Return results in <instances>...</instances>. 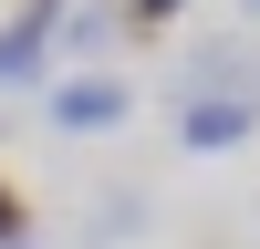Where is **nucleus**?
<instances>
[{
    "mask_svg": "<svg viewBox=\"0 0 260 249\" xmlns=\"http://www.w3.org/2000/svg\"><path fill=\"white\" fill-rule=\"evenodd\" d=\"M250 21H260V0H250Z\"/></svg>",
    "mask_w": 260,
    "mask_h": 249,
    "instance_id": "9",
    "label": "nucleus"
},
{
    "mask_svg": "<svg viewBox=\"0 0 260 249\" xmlns=\"http://www.w3.org/2000/svg\"><path fill=\"white\" fill-rule=\"evenodd\" d=\"M146 228V197H104L94 218H83V249H104V239H136Z\"/></svg>",
    "mask_w": 260,
    "mask_h": 249,
    "instance_id": "5",
    "label": "nucleus"
},
{
    "mask_svg": "<svg viewBox=\"0 0 260 249\" xmlns=\"http://www.w3.org/2000/svg\"><path fill=\"white\" fill-rule=\"evenodd\" d=\"M260 135V94H208V104H177V145L187 156H229V145Z\"/></svg>",
    "mask_w": 260,
    "mask_h": 249,
    "instance_id": "1",
    "label": "nucleus"
},
{
    "mask_svg": "<svg viewBox=\"0 0 260 249\" xmlns=\"http://www.w3.org/2000/svg\"><path fill=\"white\" fill-rule=\"evenodd\" d=\"M21 228H31V208H21V187L0 177V249H21Z\"/></svg>",
    "mask_w": 260,
    "mask_h": 249,
    "instance_id": "8",
    "label": "nucleus"
},
{
    "mask_svg": "<svg viewBox=\"0 0 260 249\" xmlns=\"http://www.w3.org/2000/svg\"><path fill=\"white\" fill-rule=\"evenodd\" d=\"M104 31H125V0H94V11L62 21V42H73V52H104Z\"/></svg>",
    "mask_w": 260,
    "mask_h": 249,
    "instance_id": "6",
    "label": "nucleus"
},
{
    "mask_svg": "<svg viewBox=\"0 0 260 249\" xmlns=\"http://www.w3.org/2000/svg\"><path fill=\"white\" fill-rule=\"evenodd\" d=\"M177 83H187V104H208V94H260V52L240 31L229 42H198V52L177 62Z\"/></svg>",
    "mask_w": 260,
    "mask_h": 249,
    "instance_id": "4",
    "label": "nucleus"
},
{
    "mask_svg": "<svg viewBox=\"0 0 260 249\" xmlns=\"http://www.w3.org/2000/svg\"><path fill=\"white\" fill-rule=\"evenodd\" d=\"M177 11H187V0H125V31H167Z\"/></svg>",
    "mask_w": 260,
    "mask_h": 249,
    "instance_id": "7",
    "label": "nucleus"
},
{
    "mask_svg": "<svg viewBox=\"0 0 260 249\" xmlns=\"http://www.w3.org/2000/svg\"><path fill=\"white\" fill-rule=\"evenodd\" d=\"M62 21H73L62 0H21V11L0 21V94H21V83L42 73V52H52V31H62Z\"/></svg>",
    "mask_w": 260,
    "mask_h": 249,
    "instance_id": "2",
    "label": "nucleus"
},
{
    "mask_svg": "<svg viewBox=\"0 0 260 249\" xmlns=\"http://www.w3.org/2000/svg\"><path fill=\"white\" fill-rule=\"evenodd\" d=\"M42 114H52L62 135H104V124H125V114H136V94H125L115 73H73L52 104H42Z\"/></svg>",
    "mask_w": 260,
    "mask_h": 249,
    "instance_id": "3",
    "label": "nucleus"
}]
</instances>
